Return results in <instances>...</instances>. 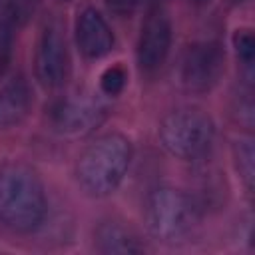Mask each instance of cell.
Wrapping results in <instances>:
<instances>
[{"label":"cell","mask_w":255,"mask_h":255,"mask_svg":"<svg viewBox=\"0 0 255 255\" xmlns=\"http://www.w3.org/2000/svg\"><path fill=\"white\" fill-rule=\"evenodd\" d=\"M76 44L80 52L90 60L104 58L114 50V44H116L114 32L106 22V18L96 8H84L78 14Z\"/></svg>","instance_id":"9c48e42d"},{"label":"cell","mask_w":255,"mask_h":255,"mask_svg":"<svg viewBox=\"0 0 255 255\" xmlns=\"http://www.w3.org/2000/svg\"><path fill=\"white\" fill-rule=\"evenodd\" d=\"M233 163L245 189L251 191L255 179V149L251 135H239L233 141Z\"/></svg>","instance_id":"7c38bea8"},{"label":"cell","mask_w":255,"mask_h":255,"mask_svg":"<svg viewBox=\"0 0 255 255\" xmlns=\"http://www.w3.org/2000/svg\"><path fill=\"white\" fill-rule=\"evenodd\" d=\"M235 2H245V0H235Z\"/></svg>","instance_id":"ac0fdd59"},{"label":"cell","mask_w":255,"mask_h":255,"mask_svg":"<svg viewBox=\"0 0 255 255\" xmlns=\"http://www.w3.org/2000/svg\"><path fill=\"white\" fill-rule=\"evenodd\" d=\"M126 82H128L126 68L122 64H114V66H108L102 72V76H100V90L106 96H118L126 88Z\"/></svg>","instance_id":"5bb4252c"},{"label":"cell","mask_w":255,"mask_h":255,"mask_svg":"<svg viewBox=\"0 0 255 255\" xmlns=\"http://www.w3.org/2000/svg\"><path fill=\"white\" fill-rule=\"evenodd\" d=\"M106 120V106L92 94L78 92L56 100L50 108V124L62 135H82Z\"/></svg>","instance_id":"8992f818"},{"label":"cell","mask_w":255,"mask_h":255,"mask_svg":"<svg viewBox=\"0 0 255 255\" xmlns=\"http://www.w3.org/2000/svg\"><path fill=\"white\" fill-rule=\"evenodd\" d=\"M201 207L195 197L177 187L159 185L145 199V225L159 241H183L197 227Z\"/></svg>","instance_id":"3957f363"},{"label":"cell","mask_w":255,"mask_h":255,"mask_svg":"<svg viewBox=\"0 0 255 255\" xmlns=\"http://www.w3.org/2000/svg\"><path fill=\"white\" fill-rule=\"evenodd\" d=\"M191 2H195V4H205V2H209V0H191Z\"/></svg>","instance_id":"2e32d148"},{"label":"cell","mask_w":255,"mask_h":255,"mask_svg":"<svg viewBox=\"0 0 255 255\" xmlns=\"http://www.w3.org/2000/svg\"><path fill=\"white\" fill-rule=\"evenodd\" d=\"M96 249L106 255H131L141 253L143 245L131 227L124 225L118 219H106L96 227L94 233Z\"/></svg>","instance_id":"30bf717a"},{"label":"cell","mask_w":255,"mask_h":255,"mask_svg":"<svg viewBox=\"0 0 255 255\" xmlns=\"http://www.w3.org/2000/svg\"><path fill=\"white\" fill-rule=\"evenodd\" d=\"M0 44H2V26H0Z\"/></svg>","instance_id":"e0dca14e"},{"label":"cell","mask_w":255,"mask_h":255,"mask_svg":"<svg viewBox=\"0 0 255 255\" xmlns=\"http://www.w3.org/2000/svg\"><path fill=\"white\" fill-rule=\"evenodd\" d=\"M233 48L237 54V60L251 70L253 68V60H255V38H253V30L251 28H237L233 32Z\"/></svg>","instance_id":"4fadbf2b"},{"label":"cell","mask_w":255,"mask_h":255,"mask_svg":"<svg viewBox=\"0 0 255 255\" xmlns=\"http://www.w3.org/2000/svg\"><path fill=\"white\" fill-rule=\"evenodd\" d=\"M141 0H106V6L114 12V14H120V16H126V14H131L137 6H139Z\"/></svg>","instance_id":"9a60e30c"},{"label":"cell","mask_w":255,"mask_h":255,"mask_svg":"<svg viewBox=\"0 0 255 255\" xmlns=\"http://www.w3.org/2000/svg\"><path fill=\"white\" fill-rule=\"evenodd\" d=\"M133 149L131 141L118 131L96 137L76 161V179L92 197L112 195L128 175Z\"/></svg>","instance_id":"7a4b0ae2"},{"label":"cell","mask_w":255,"mask_h":255,"mask_svg":"<svg viewBox=\"0 0 255 255\" xmlns=\"http://www.w3.org/2000/svg\"><path fill=\"white\" fill-rule=\"evenodd\" d=\"M36 80L46 90H56L64 86L70 76V54L66 38L58 24H46L36 46L34 56Z\"/></svg>","instance_id":"52a82bcc"},{"label":"cell","mask_w":255,"mask_h":255,"mask_svg":"<svg viewBox=\"0 0 255 255\" xmlns=\"http://www.w3.org/2000/svg\"><path fill=\"white\" fill-rule=\"evenodd\" d=\"M215 139V124L211 116L199 108H177L159 124V141L163 149L179 159L203 157Z\"/></svg>","instance_id":"277c9868"},{"label":"cell","mask_w":255,"mask_h":255,"mask_svg":"<svg viewBox=\"0 0 255 255\" xmlns=\"http://www.w3.org/2000/svg\"><path fill=\"white\" fill-rule=\"evenodd\" d=\"M225 72V50L219 42L201 40L185 48L179 62V82L191 94H205Z\"/></svg>","instance_id":"5b68a950"},{"label":"cell","mask_w":255,"mask_h":255,"mask_svg":"<svg viewBox=\"0 0 255 255\" xmlns=\"http://www.w3.org/2000/svg\"><path fill=\"white\" fill-rule=\"evenodd\" d=\"M46 189L34 167L8 161L0 167V223L16 233L36 231L46 217Z\"/></svg>","instance_id":"6da1fadb"},{"label":"cell","mask_w":255,"mask_h":255,"mask_svg":"<svg viewBox=\"0 0 255 255\" xmlns=\"http://www.w3.org/2000/svg\"><path fill=\"white\" fill-rule=\"evenodd\" d=\"M30 104H32V96L28 82L22 76L12 78L0 90V129L18 126L28 116Z\"/></svg>","instance_id":"8fae6325"},{"label":"cell","mask_w":255,"mask_h":255,"mask_svg":"<svg viewBox=\"0 0 255 255\" xmlns=\"http://www.w3.org/2000/svg\"><path fill=\"white\" fill-rule=\"evenodd\" d=\"M171 48V20L163 8H151L141 24L137 38V64L151 74L161 68Z\"/></svg>","instance_id":"ba28073f"}]
</instances>
